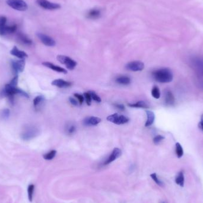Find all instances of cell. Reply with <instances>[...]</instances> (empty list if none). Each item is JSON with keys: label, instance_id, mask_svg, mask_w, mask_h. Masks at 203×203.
<instances>
[{"label": "cell", "instance_id": "cell-1", "mask_svg": "<svg viewBox=\"0 0 203 203\" xmlns=\"http://www.w3.org/2000/svg\"><path fill=\"white\" fill-rule=\"evenodd\" d=\"M154 80L161 83H168L172 81L174 76L172 71L168 68H161L152 72Z\"/></svg>", "mask_w": 203, "mask_h": 203}, {"label": "cell", "instance_id": "cell-2", "mask_svg": "<svg viewBox=\"0 0 203 203\" xmlns=\"http://www.w3.org/2000/svg\"><path fill=\"white\" fill-rule=\"evenodd\" d=\"M6 3L13 9L19 11H26L28 8L27 3L23 0H7Z\"/></svg>", "mask_w": 203, "mask_h": 203}, {"label": "cell", "instance_id": "cell-3", "mask_svg": "<svg viewBox=\"0 0 203 203\" xmlns=\"http://www.w3.org/2000/svg\"><path fill=\"white\" fill-rule=\"evenodd\" d=\"M57 60L61 63L64 64L67 68L69 70H74L77 66V62L68 56L60 55L57 56Z\"/></svg>", "mask_w": 203, "mask_h": 203}, {"label": "cell", "instance_id": "cell-4", "mask_svg": "<svg viewBox=\"0 0 203 203\" xmlns=\"http://www.w3.org/2000/svg\"><path fill=\"white\" fill-rule=\"evenodd\" d=\"M109 122H112L117 125H122L126 124L129 121V118L124 115H121L118 113H113L107 117Z\"/></svg>", "mask_w": 203, "mask_h": 203}, {"label": "cell", "instance_id": "cell-5", "mask_svg": "<svg viewBox=\"0 0 203 203\" xmlns=\"http://www.w3.org/2000/svg\"><path fill=\"white\" fill-rule=\"evenodd\" d=\"M36 3L40 7L48 10H58L61 7L60 4L50 2L48 0H36Z\"/></svg>", "mask_w": 203, "mask_h": 203}, {"label": "cell", "instance_id": "cell-6", "mask_svg": "<svg viewBox=\"0 0 203 203\" xmlns=\"http://www.w3.org/2000/svg\"><path fill=\"white\" fill-rule=\"evenodd\" d=\"M38 134V130L34 126H29L26 128L21 134V138L24 140H29L33 139Z\"/></svg>", "mask_w": 203, "mask_h": 203}, {"label": "cell", "instance_id": "cell-7", "mask_svg": "<svg viewBox=\"0 0 203 203\" xmlns=\"http://www.w3.org/2000/svg\"><path fill=\"white\" fill-rule=\"evenodd\" d=\"M126 68L132 71H140L144 68V64L141 61H132L126 64Z\"/></svg>", "mask_w": 203, "mask_h": 203}, {"label": "cell", "instance_id": "cell-8", "mask_svg": "<svg viewBox=\"0 0 203 203\" xmlns=\"http://www.w3.org/2000/svg\"><path fill=\"white\" fill-rule=\"evenodd\" d=\"M38 37L41 40V41L46 46H54L55 45L56 42L55 41L49 36L45 35L43 33H39L37 34Z\"/></svg>", "mask_w": 203, "mask_h": 203}, {"label": "cell", "instance_id": "cell-9", "mask_svg": "<svg viewBox=\"0 0 203 203\" xmlns=\"http://www.w3.org/2000/svg\"><path fill=\"white\" fill-rule=\"evenodd\" d=\"M12 68L15 73H19L23 71L25 67V60L24 59H21L20 60L13 61L11 62Z\"/></svg>", "mask_w": 203, "mask_h": 203}, {"label": "cell", "instance_id": "cell-10", "mask_svg": "<svg viewBox=\"0 0 203 203\" xmlns=\"http://www.w3.org/2000/svg\"><path fill=\"white\" fill-rule=\"evenodd\" d=\"M121 154H122V152H121V149H119V148H115L113 150L112 153L109 156V157L105 161L104 165H108L114 161H115L118 158H119V157L121 156Z\"/></svg>", "mask_w": 203, "mask_h": 203}, {"label": "cell", "instance_id": "cell-11", "mask_svg": "<svg viewBox=\"0 0 203 203\" xmlns=\"http://www.w3.org/2000/svg\"><path fill=\"white\" fill-rule=\"evenodd\" d=\"M164 100L166 105L168 106H172L174 105L175 102V97L172 94V91L168 89H166L164 92Z\"/></svg>", "mask_w": 203, "mask_h": 203}, {"label": "cell", "instance_id": "cell-12", "mask_svg": "<svg viewBox=\"0 0 203 203\" xmlns=\"http://www.w3.org/2000/svg\"><path fill=\"white\" fill-rule=\"evenodd\" d=\"M101 122V119L95 117H88L83 120V124L85 126H95Z\"/></svg>", "mask_w": 203, "mask_h": 203}, {"label": "cell", "instance_id": "cell-13", "mask_svg": "<svg viewBox=\"0 0 203 203\" xmlns=\"http://www.w3.org/2000/svg\"><path fill=\"white\" fill-rule=\"evenodd\" d=\"M42 65L49 68L51 70H54L55 71H56L58 73H64V74H67V71L64 69L63 68L57 66V65H55L54 64H53L49 62H44L42 63Z\"/></svg>", "mask_w": 203, "mask_h": 203}, {"label": "cell", "instance_id": "cell-14", "mask_svg": "<svg viewBox=\"0 0 203 203\" xmlns=\"http://www.w3.org/2000/svg\"><path fill=\"white\" fill-rule=\"evenodd\" d=\"M10 54L12 55L16 56L20 59H24L25 58H27L28 56V54L25 52L19 50L16 46H14L13 49L11 50Z\"/></svg>", "mask_w": 203, "mask_h": 203}, {"label": "cell", "instance_id": "cell-15", "mask_svg": "<svg viewBox=\"0 0 203 203\" xmlns=\"http://www.w3.org/2000/svg\"><path fill=\"white\" fill-rule=\"evenodd\" d=\"M52 85L60 88H63V87H69L70 86H71L72 84L71 82L65 81L62 79H56L52 82Z\"/></svg>", "mask_w": 203, "mask_h": 203}, {"label": "cell", "instance_id": "cell-16", "mask_svg": "<svg viewBox=\"0 0 203 203\" xmlns=\"http://www.w3.org/2000/svg\"><path fill=\"white\" fill-rule=\"evenodd\" d=\"M101 15V12L100 10L98 8H93L91 9L87 13V17L91 19H96Z\"/></svg>", "mask_w": 203, "mask_h": 203}, {"label": "cell", "instance_id": "cell-17", "mask_svg": "<svg viewBox=\"0 0 203 203\" xmlns=\"http://www.w3.org/2000/svg\"><path fill=\"white\" fill-rule=\"evenodd\" d=\"M175 182L176 183L181 187H183L184 186V183H185V177H184V174L183 172L181 170L180 171L175 178Z\"/></svg>", "mask_w": 203, "mask_h": 203}, {"label": "cell", "instance_id": "cell-18", "mask_svg": "<svg viewBox=\"0 0 203 203\" xmlns=\"http://www.w3.org/2000/svg\"><path fill=\"white\" fill-rule=\"evenodd\" d=\"M146 115H147V121L145 124V126H152L154 122L155 119V115L154 113L150 111H146Z\"/></svg>", "mask_w": 203, "mask_h": 203}, {"label": "cell", "instance_id": "cell-19", "mask_svg": "<svg viewBox=\"0 0 203 203\" xmlns=\"http://www.w3.org/2000/svg\"><path fill=\"white\" fill-rule=\"evenodd\" d=\"M18 38L19 39V40L21 41L23 43L26 44L27 45H30L32 44V41L26 35H24V33H19L18 34Z\"/></svg>", "mask_w": 203, "mask_h": 203}, {"label": "cell", "instance_id": "cell-20", "mask_svg": "<svg viewBox=\"0 0 203 203\" xmlns=\"http://www.w3.org/2000/svg\"><path fill=\"white\" fill-rule=\"evenodd\" d=\"M115 81L118 84H122V85H128L130 84L131 83L130 78L125 76L118 77Z\"/></svg>", "mask_w": 203, "mask_h": 203}, {"label": "cell", "instance_id": "cell-21", "mask_svg": "<svg viewBox=\"0 0 203 203\" xmlns=\"http://www.w3.org/2000/svg\"><path fill=\"white\" fill-rule=\"evenodd\" d=\"M128 106L132 108H147L148 105L144 101H139L135 104H129Z\"/></svg>", "mask_w": 203, "mask_h": 203}, {"label": "cell", "instance_id": "cell-22", "mask_svg": "<svg viewBox=\"0 0 203 203\" xmlns=\"http://www.w3.org/2000/svg\"><path fill=\"white\" fill-rule=\"evenodd\" d=\"M175 152L178 158L182 157L183 155V150L179 143H176L175 144Z\"/></svg>", "mask_w": 203, "mask_h": 203}, {"label": "cell", "instance_id": "cell-23", "mask_svg": "<svg viewBox=\"0 0 203 203\" xmlns=\"http://www.w3.org/2000/svg\"><path fill=\"white\" fill-rule=\"evenodd\" d=\"M56 154V150H52L50 151V152H48V153H47L44 154V155H43V158H44V159H45V160H47V161H51V160L53 159L55 157Z\"/></svg>", "mask_w": 203, "mask_h": 203}, {"label": "cell", "instance_id": "cell-24", "mask_svg": "<svg viewBox=\"0 0 203 203\" xmlns=\"http://www.w3.org/2000/svg\"><path fill=\"white\" fill-rule=\"evenodd\" d=\"M35 189V185L33 184H30L29 185L28 188V193L29 200L32 202L33 200V196Z\"/></svg>", "mask_w": 203, "mask_h": 203}, {"label": "cell", "instance_id": "cell-25", "mask_svg": "<svg viewBox=\"0 0 203 203\" xmlns=\"http://www.w3.org/2000/svg\"><path fill=\"white\" fill-rule=\"evenodd\" d=\"M45 98L42 96H36L34 100H33V105L35 108L39 107V105H41L42 103L44 102Z\"/></svg>", "mask_w": 203, "mask_h": 203}, {"label": "cell", "instance_id": "cell-26", "mask_svg": "<svg viewBox=\"0 0 203 203\" xmlns=\"http://www.w3.org/2000/svg\"><path fill=\"white\" fill-rule=\"evenodd\" d=\"M152 95L155 99H159L161 97V91L159 87L156 86H154L152 90Z\"/></svg>", "mask_w": 203, "mask_h": 203}, {"label": "cell", "instance_id": "cell-27", "mask_svg": "<svg viewBox=\"0 0 203 203\" xmlns=\"http://www.w3.org/2000/svg\"><path fill=\"white\" fill-rule=\"evenodd\" d=\"M150 177L152 178V179L154 181V182H156V183L159 186L163 187L164 185V183L157 177V175L156 173H153V174H151Z\"/></svg>", "mask_w": 203, "mask_h": 203}, {"label": "cell", "instance_id": "cell-28", "mask_svg": "<svg viewBox=\"0 0 203 203\" xmlns=\"http://www.w3.org/2000/svg\"><path fill=\"white\" fill-rule=\"evenodd\" d=\"M17 29V26L16 24H13L10 26H6V35L7 34H11L13 33L14 32H16Z\"/></svg>", "mask_w": 203, "mask_h": 203}, {"label": "cell", "instance_id": "cell-29", "mask_svg": "<svg viewBox=\"0 0 203 203\" xmlns=\"http://www.w3.org/2000/svg\"><path fill=\"white\" fill-rule=\"evenodd\" d=\"M89 93H90L91 98L93 100H94L95 101L97 102H101V99L99 96L98 95L93 91H89Z\"/></svg>", "mask_w": 203, "mask_h": 203}, {"label": "cell", "instance_id": "cell-30", "mask_svg": "<svg viewBox=\"0 0 203 203\" xmlns=\"http://www.w3.org/2000/svg\"><path fill=\"white\" fill-rule=\"evenodd\" d=\"M84 98L86 99V104L88 106H90L91 104V98L90 93L88 92H86L84 93Z\"/></svg>", "mask_w": 203, "mask_h": 203}, {"label": "cell", "instance_id": "cell-31", "mask_svg": "<svg viewBox=\"0 0 203 203\" xmlns=\"http://www.w3.org/2000/svg\"><path fill=\"white\" fill-rule=\"evenodd\" d=\"M165 139V137L163 136H162L161 135H158L157 136H156L153 139V143L155 144H158L159 143H160L162 140Z\"/></svg>", "mask_w": 203, "mask_h": 203}, {"label": "cell", "instance_id": "cell-32", "mask_svg": "<svg viewBox=\"0 0 203 203\" xmlns=\"http://www.w3.org/2000/svg\"><path fill=\"white\" fill-rule=\"evenodd\" d=\"M10 116V111L7 109H5L4 110H2L1 112V117L2 118H7L8 117Z\"/></svg>", "mask_w": 203, "mask_h": 203}, {"label": "cell", "instance_id": "cell-33", "mask_svg": "<svg viewBox=\"0 0 203 203\" xmlns=\"http://www.w3.org/2000/svg\"><path fill=\"white\" fill-rule=\"evenodd\" d=\"M74 96L78 99L79 104L80 105H82L83 102H84V96L83 95H80V94H78V93H75Z\"/></svg>", "mask_w": 203, "mask_h": 203}, {"label": "cell", "instance_id": "cell-34", "mask_svg": "<svg viewBox=\"0 0 203 203\" xmlns=\"http://www.w3.org/2000/svg\"><path fill=\"white\" fill-rule=\"evenodd\" d=\"M76 130V127L74 125H71L70 126H68L67 128V131L68 133L70 134L74 133Z\"/></svg>", "mask_w": 203, "mask_h": 203}, {"label": "cell", "instance_id": "cell-35", "mask_svg": "<svg viewBox=\"0 0 203 203\" xmlns=\"http://www.w3.org/2000/svg\"><path fill=\"white\" fill-rule=\"evenodd\" d=\"M7 23V17L5 16L0 17V27H2L6 25Z\"/></svg>", "mask_w": 203, "mask_h": 203}, {"label": "cell", "instance_id": "cell-36", "mask_svg": "<svg viewBox=\"0 0 203 203\" xmlns=\"http://www.w3.org/2000/svg\"><path fill=\"white\" fill-rule=\"evenodd\" d=\"M17 83H18V76H16L12 79V80L10 83V84L12 86H14L16 87L17 86Z\"/></svg>", "mask_w": 203, "mask_h": 203}, {"label": "cell", "instance_id": "cell-37", "mask_svg": "<svg viewBox=\"0 0 203 203\" xmlns=\"http://www.w3.org/2000/svg\"><path fill=\"white\" fill-rule=\"evenodd\" d=\"M69 101H70L71 104L73 106H78V101L76 99L73 98L72 97H70L69 98Z\"/></svg>", "mask_w": 203, "mask_h": 203}, {"label": "cell", "instance_id": "cell-38", "mask_svg": "<svg viewBox=\"0 0 203 203\" xmlns=\"http://www.w3.org/2000/svg\"><path fill=\"white\" fill-rule=\"evenodd\" d=\"M115 106L119 111H124L125 106L122 104H115Z\"/></svg>", "mask_w": 203, "mask_h": 203}, {"label": "cell", "instance_id": "cell-39", "mask_svg": "<svg viewBox=\"0 0 203 203\" xmlns=\"http://www.w3.org/2000/svg\"><path fill=\"white\" fill-rule=\"evenodd\" d=\"M198 127L203 131V115H202L201 117V121L198 124Z\"/></svg>", "mask_w": 203, "mask_h": 203}, {"label": "cell", "instance_id": "cell-40", "mask_svg": "<svg viewBox=\"0 0 203 203\" xmlns=\"http://www.w3.org/2000/svg\"><path fill=\"white\" fill-rule=\"evenodd\" d=\"M166 203V202H164V201H163V202H162V203Z\"/></svg>", "mask_w": 203, "mask_h": 203}]
</instances>
